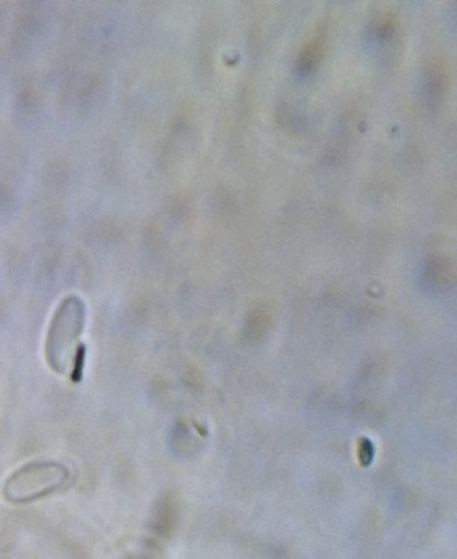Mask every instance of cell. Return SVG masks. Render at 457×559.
I'll return each mask as SVG.
<instances>
[{
    "instance_id": "obj_1",
    "label": "cell",
    "mask_w": 457,
    "mask_h": 559,
    "mask_svg": "<svg viewBox=\"0 0 457 559\" xmlns=\"http://www.w3.org/2000/svg\"><path fill=\"white\" fill-rule=\"evenodd\" d=\"M85 323V307L78 296H67L58 305L48 328L45 355L49 367L65 373L72 366L71 378L79 381L85 346L79 342Z\"/></svg>"
},
{
    "instance_id": "obj_2",
    "label": "cell",
    "mask_w": 457,
    "mask_h": 559,
    "mask_svg": "<svg viewBox=\"0 0 457 559\" xmlns=\"http://www.w3.org/2000/svg\"><path fill=\"white\" fill-rule=\"evenodd\" d=\"M68 478V469L55 462H34L14 472L3 487L4 497L13 502H27L59 488Z\"/></svg>"
},
{
    "instance_id": "obj_3",
    "label": "cell",
    "mask_w": 457,
    "mask_h": 559,
    "mask_svg": "<svg viewBox=\"0 0 457 559\" xmlns=\"http://www.w3.org/2000/svg\"><path fill=\"white\" fill-rule=\"evenodd\" d=\"M327 39L326 24L319 25L304 44L297 58V67L302 73L310 72L323 57Z\"/></svg>"
},
{
    "instance_id": "obj_4",
    "label": "cell",
    "mask_w": 457,
    "mask_h": 559,
    "mask_svg": "<svg viewBox=\"0 0 457 559\" xmlns=\"http://www.w3.org/2000/svg\"><path fill=\"white\" fill-rule=\"evenodd\" d=\"M397 25V17L392 12L383 13L376 22V34L382 39L391 37Z\"/></svg>"
},
{
    "instance_id": "obj_5",
    "label": "cell",
    "mask_w": 457,
    "mask_h": 559,
    "mask_svg": "<svg viewBox=\"0 0 457 559\" xmlns=\"http://www.w3.org/2000/svg\"><path fill=\"white\" fill-rule=\"evenodd\" d=\"M374 445L366 437L358 439V461L362 467H368L374 459Z\"/></svg>"
},
{
    "instance_id": "obj_6",
    "label": "cell",
    "mask_w": 457,
    "mask_h": 559,
    "mask_svg": "<svg viewBox=\"0 0 457 559\" xmlns=\"http://www.w3.org/2000/svg\"><path fill=\"white\" fill-rule=\"evenodd\" d=\"M429 82L431 85V88L436 93L440 92V90L444 86L445 83V72L444 67L440 61H435L431 69L429 70Z\"/></svg>"
}]
</instances>
